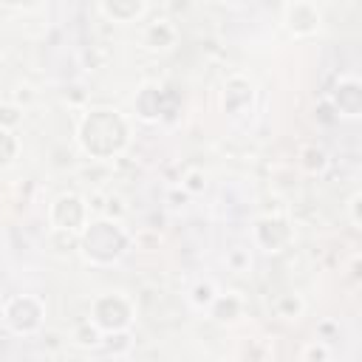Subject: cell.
Here are the masks:
<instances>
[{
  "instance_id": "obj_1",
  "label": "cell",
  "mask_w": 362,
  "mask_h": 362,
  "mask_svg": "<svg viewBox=\"0 0 362 362\" xmlns=\"http://www.w3.org/2000/svg\"><path fill=\"white\" fill-rule=\"evenodd\" d=\"M76 139H79L82 150L90 153L93 158H113L127 144V124L119 116V110L96 107L82 116Z\"/></svg>"
},
{
  "instance_id": "obj_2",
  "label": "cell",
  "mask_w": 362,
  "mask_h": 362,
  "mask_svg": "<svg viewBox=\"0 0 362 362\" xmlns=\"http://www.w3.org/2000/svg\"><path fill=\"white\" fill-rule=\"evenodd\" d=\"M127 243H130L127 232H124L122 223L113 221V218H102V221L88 223V226L82 229V240H79L85 257H88L90 263H99V266H107V263L119 260V257L124 255Z\"/></svg>"
},
{
  "instance_id": "obj_3",
  "label": "cell",
  "mask_w": 362,
  "mask_h": 362,
  "mask_svg": "<svg viewBox=\"0 0 362 362\" xmlns=\"http://www.w3.org/2000/svg\"><path fill=\"white\" fill-rule=\"evenodd\" d=\"M130 320H133V305L122 294H102L90 305V322L99 331H107V334L124 331Z\"/></svg>"
},
{
  "instance_id": "obj_4",
  "label": "cell",
  "mask_w": 362,
  "mask_h": 362,
  "mask_svg": "<svg viewBox=\"0 0 362 362\" xmlns=\"http://www.w3.org/2000/svg\"><path fill=\"white\" fill-rule=\"evenodd\" d=\"M3 320L14 334H34L42 325V303L31 294L11 297L3 308Z\"/></svg>"
},
{
  "instance_id": "obj_5",
  "label": "cell",
  "mask_w": 362,
  "mask_h": 362,
  "mask_svg": "<svg viewBox=\"0 0 362 362\" xmlns=\"http://www.w3.org/2000/svg\"><path fill=\"white\" fill-rule=\"evenodd\" d=\"M48 218H51V226L57 232H79L82 226H88V204L74 192L59 195L51 204Z\"/></svg>"
},
{
  "instance_id": "obj_6",
  "label": "cell",
  "mask_w": 362,
  "mask_h": 362,
  "mask_svg": "<svg viewBox=\"0 0 362 362\" xmlns=\"http://www.w3.org/2000/svg\"><path fill=\"white\" fill-rule=\"evenodd\" d=\"M283 23L294 37H311L322 25V11L311 0H294L283 6Z\"/></svg>"
},
{
  "instance_id": "obj_7",
  "label": "cell",
  "mask_w": 362,
  "mask_h": 362,
  "mask_svg": "<svg viewBox=\"0 0 362 362\" xmlns=\"http://www.w3.org/2000/svg\"><path fill=\"white\" fill-rule=\"evenodd\" d=\"M252 238H255V243H257L263 252H280V249H286V246L294 240V229H291V223H288L286 218H280V215H266V218H260V221L255 223Z\"/></svg>"
},
{
  "instance_id": "obj_8",
  "label": "cell",
  "mask_w": 362,
  "mask_h": 362,
  "mask_svg": "<svg viewBox=\"0 0 362 362\" xmlns=\"http://www.w3.org/2000/svg\"><path fill=\"white\" fill-rule=\"evenodd\" d=\"M331 105L339 116H351V119L359 116V110H362V85H359V79L351 76V74H342L337 79L334 90H331Z\"/></svg>"
},
{
  "instance_id": "obj_9",
  "label": "cell",
  "mask_w": 362,
  "mask_h": 362,
  "mask_svg": "<svg viewBox=\"0 0 362 362\" xmlns=\"http://www.w3.org/2000/svg\"><path fill=\"white\" fill-rule=\"evenodd\" d=\"M221 102H223V110H226V113H240V110H246L249 102H252V82H249L246 76H240V74L229 76V79L223 82Z\"/></svg>"
},
{
  "instance_id": "obj_10",
  "label": "cell",
  "mask_w": 362,
  "mask_h": 362,
  "mask_svg": "<svg viewBox=\"0 0 362 362\" xmlns=\"http://www.w3.org/2000/svg\"><path fill=\"white\" fill-rule=\"evenodd\" d=\"M175 40H178V28L167 17H158V20L147 23L144 31H141V42L153 51H167V48L175 45Z\"/></svg>"
},
{
  "instance_id": "obj_11",
  "label": "cell",
  "mask_w": 362,
  "mask_h": 362,
  "mask_svg": "<svg viewBox=\"0 0 362 362\" xmlns=\"http://www.w3.org/2000/svg\"><path fill=\"white\" fill-rule=\"evenodd\" d=\"M96 8L113 23H136L147 14V3L141 0H110V3H99Z\"/></svg>"
},
{
  "instance_id": "obj_12",
  "label": "cell",
  "mask_w": 362,
  "mask_h": 362,
  "mask_svg": "<svg viewBox=\"0 0 362 362\" xmlns=\"http://www.w3.org/2000/svg\"><path fill=\"white\" fill-rule=\"evenodd\" d=\"M161 99H164V93H161L158 88H153V85H150V88H141L139 96H136V110H139V116L147 119V122H156V119L164 113Z\"/></svg>"
},
{
  "instance_id": "obj_13",
  "label": "cell",
  "mask_w": 362,
  "mask_h": 362,
  "mask_svg": "<svg viewBox=\"0 0 362 362\" xmlns=\"http://www.w3.org/2000/svg\"><path fill=\"white\" fill-rule=\"evenodd\" d=\"M240 308H243V303H240L238 294H218L206 311H209V317L218 320V322H232V320L240 317Z\"/></svg>"
},
{
  "instance_id": "obj_14",
  "label": "cell",
  "mask_w": 362,
  "mask_h": 362,
  "mask_svg": "<svg viewBox=\"0 0 362 362\" xmlns=\"http://www.w3.org/2000/svg\"><path fill=\"white\" fill-rule=\"evenodd\" d=\"M272 308H274V314L283 317V320H297V317L305 311V303H303V297H300L297 291H283V294H277V297L272 300Z\"/></svg>"
},
{
  "instance_id": "obj_15",
  "label": "cell",
  "mask_w": 362,
  "mask_h": 362,
  "mask_svg": "<svg viewBox=\"0 0 362 362\" xmlns=\"http://www.w3.org/2000/svg\"><path fill=\"white\" fill-rule=\"evenodd\" d=\"M71 339L76 342V345H82V348H96V345H102V331L90 322V320H85V322H79L76 328H74V334H71Z\"/></svg>"
},
{
  "instance_id": "obj_16",
  "label": "cell",
  "mask_w": 362,
  "mask_h": 362,
  "mask_svg": "<svg viewBox=\"0 0 362 362\" xmlns=\"http://www.w3.org/2000/svg\"><path fill=\"white\" fill-rule=\"evenodd\" d=\"M17 150H20L17 136L8 127H0V167H8L17 158Z\"/></svg>"
},
{
  "instance_id": "obj_17",
  "label": "cell",
  "mask_w": 362,
  "mask_h": 362,
  "mask_svg": "<svg viewBox=\"0 0 362 362\" xmlns=\"http://www.w3.org/2000/svg\"><path fill=\"white\" fill-rule=\"evenodd\" d=\"M215 297H218V291H215V286H212L209 280L195 283V286H192V291H189V303H192L195 308H209Z\"/></svg>"
},
{
  "instance_id": "obj_18",
  "label": "cell",
  "mask_w": 362,
  "mask_h": 362,
  "mask_svg": "<svg viewBox=\"0 0 362 362\" xmlns=\"http://www.w3.org/2000/svg\"><path fill=\"white\" fill-rule=\"evenodd\" d=\"M300 158H303L300 164H303L311 175H314V173H322V170H325V164H328V156H325L320 147H305Z\"/></svg>"
},
{
  "instance_id": "obj_19",
  "label": "cell",
  "mask_w": 362,
  "mask_h": 362,
  "mask_svg": "<svg viewBox=\"0 0 362 362\" xmlns=\"http://www.w3.org/2000/svg\"><path fill=\"white\" fill-rule=\"evenodd\" d=\"M181 189H184L187 195L204 192V189H206V175H204V170H187V173H184V181H181Z\"/></svg>"
},
{
  "instance_id": "obj_20",
  "label": "cell",
  "mask_w": 362,
  "mask_h": 362,
  "mask_svg": "<svg viewBox=\"0 0 362 362\" xmlns=\"http://www.w3.org/2000/svg\"><path fill=\"white\" fill-rule=\"evenodd\" d=\"M303 362H331V348H328V342H320V339L308 342V345L303 348Z\"/></svg>"
},
{
  "instance_id": "obj_21",
  "label": "cell",
  "mask_w": 362,
  "mask_h": 362,
  "mask_svg": "<svg viewBox=\"0 0 362 362\" xmlns=\"http://www.w3.org/2000/svg\"><path fill=\"white\" fill-rule=\"evenodd\" d=\"M226 263L235 269V272H243V269H249V263H252V257H249V252L246 249H232L229 255H226Z\"/></svg>"
},
{
  "instance_id": "obj_22",
  "label": "cell",
  "mask_w": 362,
  "mask_h": 362,
  "mask_svg": "<svg viewBox=\"0 0 362 362\" xmlns=\"http://www.w3.org/2000/svg\"><path fill=\"white\" fill-rule=\"evenodd\" d=\"M359 204H362V192L359 189H354V195L348 198V218H351V223L359 229L362 226V215H359Z\"/></svg>"
},
{
  "instance_id": "obj_23",
  "label": "cell",
  "mask_w": 362,
  "mask_h": 362,
  "mask_svg": "<svg viewBox=\"0 0 362 362\" xmlns=\"http://www.w3.org/2000/svg\"><path fill=\"white\" fill-rule=\"evenodd\" d=\"M17 122V110L8 107V105H0V127H8Z\"/></svg>"
}]
</instances>
